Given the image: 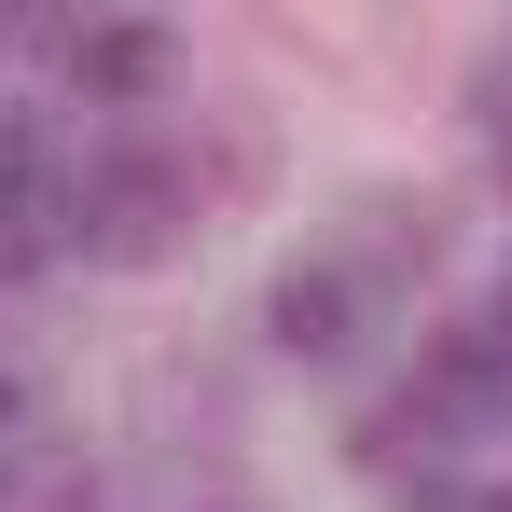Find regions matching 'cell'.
Instances as JSON below:
<instances>
[{
	"instance_id": "cell-5",
	"label": "cell",
	"mask_w": 512,
	"mask_h": 512,
	"mask_svg": "<svg viewBox=\"0 0 512 512\" xmlns=\"http://www.w3.org/2000/svg\"><path fill=\"white\" fill-rule=\"evenodd\" d=\"M416 512H512V499H457V485H416Z\"/></svg>"
},
{
	"instance_id": "cell-1",
	"label": "cell",
	"mask_w": 512,
	"mask_h": 512,
	"mask_svg": "<svg viewBox=\"0 0 512 512\" xmlns=\"http://www.w3.org/2000/svg\"><path fill=\"white\" fill-rule=\"evenodd\" d=\"M84 222H97V250H167V222H180V167L167 153H97V180H84Z\"/></svg>"
},
{
	"instance_id": "cell-3",
	"label": "cell",
	"mask_w": 512,
	"mask_h": 512,
	"mask_svg": "<svg viewBox=\"0 0 512 512\" xmlns=\"http://www.w3.org/2000/svg\"><path fill=\"white\" fill-rule=\"evenodd\" d=\"M56 236V167H42V139L0 111V250H42Z\"/></svg>"
},
{
	"instance_id": "cell-2",
	"label": "cell",
	"mask_w": 512,
	"mask_h": 512,
	"mask_svg": "<svg viewBox=\"0 0 512 512\" xmlns=\"http://www.w3.org/2000/svg\"><path fill=\"white\" fill-rule=\"evenodd\" d=\"M277 346H291V360H346V346H360V277H346V263H291V277H277Z\"/></svg>"
},
{
	"instance_id": "cell-4",
	"label": "cell",
	"mask_w": 512,
	"mask_h": 512,
	"mask_svg": "<svg viewBox=\"0 0 512 512\" xmlns=\"http://www.w3.org/2000/svg\"><path fill=\"white\" fill-rule=\"evenodd\" d=\"M70 70H84V97H153L167 42H153V28H84V42H70Z\"/></svg>"
},
{
	"instance_id": "cell-6",
	"label": "cell",
	"mask_w": 512,
	"mask_h": 512,
	"mask_svg": "<svg viewBox=\"0 0 512 512\" xmlns=\"http://www.w3.org/2000/svg\"><path fill=\"white\" fill-rule=\"evenodd\" d=\"M485 346H499V360H512V291H499V333H485Z\"/></svg>"
}]
</instances>
